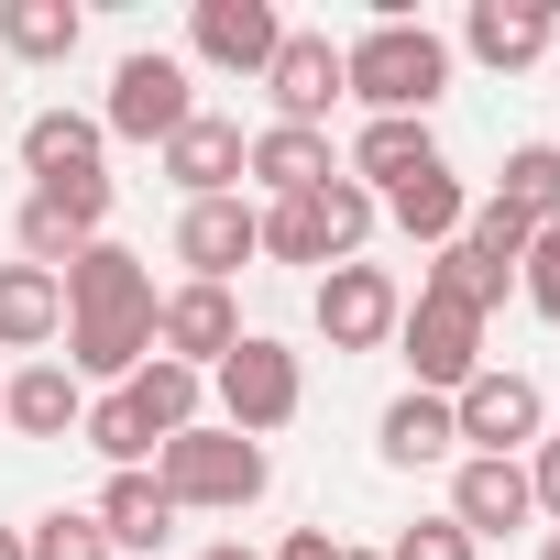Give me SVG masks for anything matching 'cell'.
<instances>
[{"label": "cell", "mask_w": 560, "mask_h": 560, "mask_svg": "<svg viewBox=\"0 0 560 560\" xmlns=\"http://www.w3.org/2000/svg\"><path fill=\"white\" fill-rule=\"evenodd\" d=\"M154 352L187 363V374H220V363L242 352V308H231V287H165V298H154Z\"/></svg>", "instance_id": "obj_10"}, {"label": "cell", "mask_w": 560, "mask_h": 560, "mask_svg": "<svg viewBox=\"0 0 560 560\" xmlns=\"http://www.w3.org/2000/svg\"><path fill=\"white\" fill-rule=\"evenodd\" d=\"M440 516H451L472 549H483V538H505V527H527V516H538V494H527V462H462Z\"/></svg>", "instance_id": "obj_14"}, {"label": "cell", "mask_w": 560, "mask_h": 560, "mask_svg": "<svg viewBox=\"0 0 560 560\" xmlns=\"http://www.w3.org/2000/svg\"><path fill=\"white\" fill-rule=\"evenodd\" d=\"M242 176H253L264 209H275V198H308L319 176H341V154H330V132H287V121H264V132L242 143Z\"/></svg>", "instance_id": "obj_18"}, {"label": "cell", "mask_w": 560, "mask_h": 560, "mask_svg": "<svg viewBox=\"0 0 560 560\" xmlns=\"http://www.w3.org/2000/svg\"><path fill=\"white\" fill-rule=\"evenodd\" d=\"M242 143H253V132L220 121V110H198V121L165 143V176L187 187V209H198V198H242Z\"/></svg>", "instance_id": "obj_17"}, {"label": "cell", "mask_w": 560, "mask_h": 560, "mask_svg": "<svg viewBox=\"0 0 560 560\" xmlns=\"http://www.w3.org/2000/svg\"><path fill=\"white\" fill-rule=\"evenodd\" d=\"M110 396L143 418V440H154V451H165L176 429H198V418H209V374H187V363H165V352H154L132 385H110Z\"/></svg>", "instance_id": "obj_22"}, {"label": "cell", "mask_w": 560, "mask_h": 560, "mask_svg": "<svg viewBox=\"0 0 560 560\" xmlns=\"http://www.w3.org/2000/svg\"><path fill=\"white\" fill-rule=\"evenodd\" d=\"M483 198H505L527 231H549V220H560V143H516V154L494 165V187H483Z\"/></svg>", "instance_id": "obj_28"}, {"label": "cell", "mask_w": 560, "mask_h": 560, "mask_svg": "<svg viewBox=\"0 0 560 560\" xmlns=\"http://www.w3.org/2000/svg\"><path fill=\"white\" fill-rule=\"evenodd\" d=\"M264 100H275V121H287V132H330L341 45H330V34H287V45H275V67H264Z\"/></svg>", "instance_id": "obj_13"}, {"label": "cell", "mask_w": 560, "mask_h": 560, "mask_svg": "<svg viewBox=\"0 0 560 560\" xmlns=\"http://www.w3.org/2000/svg\"><path fill=\"white\" fill-rule=\"evenodd\" d=\"M187 121H198V67H187V56L143 45V56L110 67V100H100V132H110V143H154V154H165Z\"/></svg>", "instance_id": "obj_4"}, {"label": "cell", "mask_w": 560, "mask_h": 560, "mask_svg": "<svg viewBox=\"0 0 560 560\" xmlns=\"http://www.w3.org/2000/svg\"><path fill=\"white\" fill-rule=\"evenodd\" d=\"M275 560H341V538H330V527H287V538H275Z\"/></svg>", "instance_id": "obj_35"}, {"label": "cell", "mask_w": 560, "mask_h": 560, "mask_svg": "<svg viewBox=\"0 0 560 560\" xmlns=\"http://www.w3.org/2000/svg\"><path fill=\"white\" fill-rule=\"evenodd\" d=\"M78 418H89V385L67 363H23L0 385V429H23V440H78Z\"/></svg>", "instance_id": "obj_20"}, {"label": "cell", "mask_w": 560, "mask_h": 560, "mask_svg": "<svg viewBox=\"0 0 560 560\" xmlns=\"http://www.w3.org/2000/svg\"><path fill=\"white\" fill-rule=\"evenodd\" d=\"M538 560H560V527H549V538H538Z\"/></svg>", "instance_id": "obj_39"}, {"label": "cell", "mask_w": 560, "mask_h": 560, "mask_svg": "<svg viewBox=\"0 0 560 560\" xmlns=\"http://www.w3.org/2000/svg\"><path fill=\"white\" fill-rule=\"evenodd\" d=\"M0 560H23V527H0Z\"/></svg>", "instance_id": "obj_37"}, {"label": "cell", "mask_w": 560, "mask_h": 560, "mask_svg": "<svg viewBox=\"0 0 560 560\" xmlns=\"http://www.w3.org/2000/svg\"><path fill=\"white\" fill-rule=\"evenodd\" d=\"M264 253V209L253 198H198L176 220V264H187V287H231V275Z\"/></svg>", "instance_id": "obj_11"}, {"label": "cell", "mask_w": 560, "mask_h": 560, "mask_svg": "<svg viewBox=\"0 0 560 560\" xmlns=\"http://www.w3.org/2000/svg\"><path fill=\"white\" fill-rule=\"evenodd\" d=\"M516 298H527V308H538V319L560 330V220H549V231L527 242V264H516Z\"/></svg>", "instance_id": "obj_32"}, {"label": "cell", "mask_w": 560, "mask_h": 560, "mask_svg": "<svg viewBox=\"0 0 560 560\" xmlns=\"http://www.w3.org/2000/svg\"><path fill=\"white\" fill-rule=\"evenodd\" d=\"M462 242H472V253H483V264H494V275H516V264H527V242H538V231H527V220H516V209H505V198H472V220H462Z\"/></svg>", "instance_id": "obj_31"}, {"label": "cell", "mask_w": 560, "mask_h": 560, "mask_svg": "<svg viewBox=\"0 0 560 560\" xmlns=\"http://www.w3.org/2000/svg\"><path fill=\"white\" fill-rule=\"evenodd\" d=\"M198 560H264V549H242V538H220V549H198Z\"/></svg>", "instance_id": "obj_36"}, {"label": "cell", "mask_w": 560, "mask_h": 560, "mask_svg": "<svg viewBox=\"0 0 560 560\" xmlns=\"http://www.w3.org/2000/svg\"><path fill=\"white\" fill-rule=\"evenodd\" d=\"M89 516H100L110 560H121V549H165V538H176V505H165V483H154V472H110Z\"/></svg>", "instance_id": "obj_25"}, {"label": "cell", "mask_w": 560, "mask_h": 560, "mask_svg": "<svg viewBox=\"0 0 560 560\" xmlns=\"http://www.w3.org/2000/svg\"><path fill=\"white\" fill-rule=\"evenodd\" d=\"M56 287H67V319H143V308H154V275H143V253H121V242H89Z\"/></svg>", "instance_id": "obj_15"}, {"label": "cell", "mask_w": 560, "mask_h": 560, "mask_svg": "<svg viewBox=\"0 0 560 560\" xmlns=\"http://www.w3.org/2000/svg\"><path fill=\"white\" fill-rule=\"evenodd\" d=\"M374 220H385L374 187L319 176L308 198H275V209H264V253H275V264H319V275H330V264H352V253L374 242Z\"/></svg>", "instance_id": "obj_3"}, {"label": "cell", "mask_w": 560, "mask_h": 560, "mask_svg": "<svg viewBox=\"0 0 560 560\" xmlns=\"http://www.w3.org/2000/svg\"><path fill=\"white\" fill-rule=\"evenodd\" d=\"M89 34L78 0H0V56H23V67H67Z\"/></svg>", "instance_id": "obj_26"}, {"label": "cell", "mask_w": 560, "mask_h": 560, "mask_svg": "<svg viewBox=\"0 0 560 560\" xmlns=\"http://www.w3.org/2000/svg\"><path fill=\"white\" fill-rule=\"evenodd\" d=\"M527 494H538V516L560 527V418H549V440L527 451Z\"/></svg>", "instance_id": "obj_34"}, {"label": "cell", "mask_w": 560, "mask_h": 560, "mask_svg": "<svg viewBox=\"0 0 560 560\" xmlns=\"http://www.w3.org/2000/svg\"><path fill=\"white\" fill-rule=\"evenodd\" d=\"M341 560H385V549H352V538H341Z\"/></svg>", "instance_id": "obj_38"}, {"label": "cell", "mask_w": 560, "mask_h": 560, "mask_svg": "<svg viewBox=\"0 0 560 560\" xmlns=\"http://www.w3.org/2000/svg\"><path fill=\"white\" fill-rule=\"evenodd\" d=\"M462 45H472L494 78H516V67H538V56L560 45V23L538 12V0H472V12H462Z\"/></svg>", "instance_id": "obj_19"}, {"label": "cell", "mask_w": 560, "mask_h": 560, "mask_svg": "<svg viewBox=\"0 0 560 560\" xmlns=\"http://www.w3.org/2000/svg\"><path fill=\"white\" fill-rule=\"evenodd\" d=\"M23 560H110V538H100V516H89V505H56V516H34V527H23Z\"/></svg>", "instance_id": "obj_30"}, {"label": "cell", "mask_w": 560, "mask_h": 560, "mask_svg": "<svg viewBox=\"0 0 560 560\" xmlns=\"http://www.w3.org/2000/svg\"><path fill=\"white\" fill-rule=\"evenodd\" d=\"M451 429H462V462H527V451L549 440V396H538V374L483 363V374L451 396Z\"/></svg>", "instance_id": "obj_6"}, {"label": "cell", "mask_w": 560, "mask_h": 560, "mask_svg": "<svg viewBox=\"0 0 560 560\" xmlns=\"http://www.w3.org/2000/svg\"><path fill=\"white\" fill-rule=\"evenodd\" d=\"M396 352H407L418 396H462V385L483 374V319H472V308H451V298H407Z\"/></svg>", "instance_id": "obj_8"}, {"label": "cell", "mask_w": 560, "mask_h": 560, "mask_svg": "<svg viewBox=\"0 0 560 560\" xmlns=\"http://www.w3.org/2000/svg\"><path fill=\"white\" fill-rule=\"evenodd\" d=\"M298 407H308V363H298L287 341L242 330V352L209 374V418H220V429H242V440H275Z\"/></svg>", "instance_id": "obj_5"}, {"label": "cell", "mask_w": 560, "mask_h": 560, "mask_svg": "<svg viewBox=\"0 0 560 560\" xmlns=\"http://www.w3.org/2000/svg\"><path fill=\"white\" fill-rule=\"evenodd\" d=\"M374 209H385L407 242H429V253H440V242H462V220H472V187L440 165V176H418V187H396V198H374Z\"/></svg>", "instance_id": "obj_27"}, {"label": "cell", "mask_w": 560, "mask_h": 560, "mask_svg": "<svg viewBox=\"0 0 560 560\" xmlns=\"http://www.w3.org/2000/svg\"><path fill=\"white\" fill-rule=\"evenodd\" d=\"M154 483H165V505H176V516H187V505H220V516H242V505L275 483V462H264V440H242V429L198 418V429H176V440L154 451Z\"/></svg>", "instance_id": "obj_2"}, {"label": "cell", "mask_w": 560, "mask_h": 560, "mask_svg": "<svg viewBox=\"0 0 560 560\" xmlns=\"http://www.w3.org/2000/svg\"><path fill=\"white\" fill-rule=\"evenodd\" d=\"M451 89V45L429 23H374L341 45V100H363V121H429Z\"/></svg>", "instance_id": "obj_1"}, {"label": "cell", "mask_w": 560, "mask_h": 560, "mask_svg": "<svg viewBox=\"0 0 560 560\" xmlns=\"http://www.w3.org/2000/svg\"><path fill=\"white\" fill-rule=\"evenodd\" d=\"M287 23H275V0H198L187 12V56L198 67H231V78H264Z\"/></svg>", "instance_id": "obj_12"}, {"label": "cell", "mask_w": 560, "mask_h": 560, "mask_svg": "<svg viewBox=\"0 0 560 560\" xmlns=\"http://www.w3.org/2000/svg\"><path fill=\"white\" fill-rule=\"evenodd\" d=\"M341 176H352V187H374V198H396V187L440 176V132H429V121H363V132H352V154H341Z\"/></svg>", "instance_id": "obj_16"}, {"label": "cell", "mask_w": 560, "mask_h": 560, "mask_svg": "<svg viewBox=\"0 0 560 560\" xmlns=\"http://www.w3.org/2000/svg\"><path fill=\"white\" fill-rule=\"evenodd\" d=\"M374 451H385L396 472H429V462H451V451H462V429H451V396H418V385H407V396L374 418Z\"/></svg>", "instance_id": "obj_24"}, {"label": "cell", "mask_w": 560, "mask_h": 560, "mask_svg": "<svg viewBox=\"0 0 560 560\" xmlns=\"http://www.w3.org/2000/svg\"><path fill=\"white\" fill-rule=\"evenodd\" d=\"M385 560H483V549H472L451 516H418V527H396V538H385Z\"/></svg>", "instance_id": "obj_33"}, {"label": "cell", "mask_w": 560, "mask_h": 560, "mask_svg": "<svg viewBox=\"0 0 560 560\" xmlns=\"http://www.w3.org/2000/svg\"><path fill=\"white\" fill-rule=\"evenodd\" d=\"M100 154H110V132H100L89 110H34V121H23V176H34V187L100 176Z\"/></svg>", "instance_id": "obj_23"}, {"label": "cell", "mask_w": 560, "mask_h": 560, "mask_svg": "<svg viewBox=\"0 0 560 560\" xmlns=\"http://www.w3.org/2000/svg\"><path fill=\"white\" fill-rule=\"evenodd\" d=\"M505 287H516V275H494L472 242H440V253H429V275H418V298H451V308H472V319H494V308H505Z\"/></svg>", "instance_id": "obj_29"}, {"label": "cell", "mask_w": 560, "mask_h": 560, "mask_svg": "<svg viewBox=\"0 0 560 560\" xmlns=\"http://www.w3.org/2000/svg\"><path fill=\"white\" fill-rule=\"evenodd\" d=\"M23 264L67 275L89 242H110V176H56V187H23V220H12Z\"/></svg>", "instance_id": "obj_7"}, {"label": "cell", "mask_w": 560, "mask_h": 560, "mask_svg": "<svg viewBox=\"0 0 560 560\" xmlns=\"http://www.w3.org/2000/svg\"><path fill=\"white\" fill-rule=\"evenodd\" d=\"M45 341H67V287H56V275L45 264H0V352H34L45 363Z\"/></svg>", "instance_id": "obj_21"}, {"label": "cell", "mask_w": 560, "mask_h": 560, "mask_svg": "<svg viewBox=\"0 0 560 560\" xmlns=\"http://www.w3.org/2000/svg\"><path fill=\"white\" fill-rule=\"evenodd\" d=\"M308 308H319V341H330V352H385L396 319H407V287H396L385 264H330Z\"/></svg>", "instance_id": "obj_9"}]
</instances>
